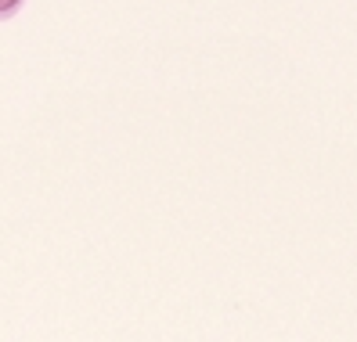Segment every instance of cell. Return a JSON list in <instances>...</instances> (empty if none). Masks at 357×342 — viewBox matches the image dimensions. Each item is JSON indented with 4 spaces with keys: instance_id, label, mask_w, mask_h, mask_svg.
I'll return each instance as SVG.
<instances>
[{
    "instance_id": "cell-1",
    "label": "cell",
    "mask_w": 357,
    "mask_h": 342,
    "mask_svg": "<svg viewBox=\"0 0 357 342\" xmlns=\"http://www.w3.org/2000/svg\"><path fill=\"white\" fill-rule=\"evenodd\" d=\"M26 0H0V22H8V18H15L18 11H22Z\"/></svg>"
}]
</instances>
